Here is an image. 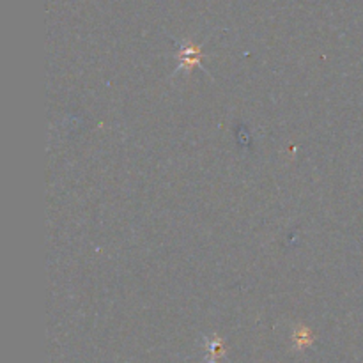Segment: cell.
I'll list each match as a JSON object with an SVG mask.
<instances>
[{
    "instance_id": "obj_3",
    "label": "cell",
    "mask_w": 363,
    "mask_h": 363,
    "mask_svg": "<svg viewBox=\"0 0 363 363\" xmlns=\"http://www.w3.org/2000/svg\"><path fill=\"white\" fill-rule=\"evenodd\" d=\"M292 339H295V344L298 346V348H305V346H309L310 342H312V333L309 332V329L306 328H298L295 332V336H292Z\"/></svg>"
},
{
    "instance_id": "obj_1",
    "label": "cell",
    "mask_w": 363,
    "mask_h": 363,
    "mask_svg": "<svg viewBox=\"0 0 363 363\" xmlns=\"http://www.w3.org/2000/svg\"><path fill=\"white\" fill-rule=\"evenodd\" d=\"M204 54H202V46L199 45H181L179 54H177V61H179V66H177V71H191L193 68H202L200 61H202Z\"/></svg>"
},
{
    "instance_id": "obj_2",
    "label": "cell",
    "mask_w": 363,
    "mask_h": 363,
    "mask_svg": "<svg viewBox=\"0 0 363 363\" xmlns=\"http://www.w3.org/2000/svg\"><path fill=\"white\" fill-rule=\"evenodd\" d=\"M207 349V362L216 363V360L223 355V341L218 335H213L211 339H206Z\"/></svg>"
}]
</instances>
